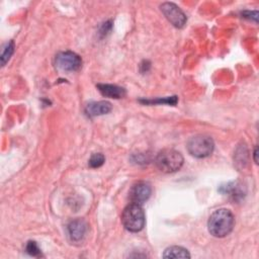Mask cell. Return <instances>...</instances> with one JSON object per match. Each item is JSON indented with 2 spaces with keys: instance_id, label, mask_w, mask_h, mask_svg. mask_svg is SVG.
I'll list each match as a JSON object with an SVG mask.
<instances>
[{
  "instance_id": "6da1fadb",
  "label": "cell",
  "mask_w": 259,
  "mask_h": 259,
  "mask_svg": "<svg viewBox=\"0 0 259 259\" xmlns=\"http://www.w3.org/2000/svg\"><path fill=\"white\" fill-rule=\"evenodd\" d=\"M235 217L228 208H219L208 218L207 228L210 235L217 238L228 236L234 229Z\"/></svg>"
},
{
  "instance_id": "7a4b0ae2",
  "label": "cell",
  "mask_w": 259,
  "mask_h": 259,
  "mask_svg": "<svg viewBox=\"0 0 259 259\" xmlns=\"http://www.w3.org/2000/svg\"><path fill=\"white\" fill-rule=\"evenodd\" d=\"M121 223L130 232L137 233L143 230L146 224V217L142 205L132 202L126 205L121 213Z\"/></svg>"
},
{
  "instance_id": "3957f363",
  "label": "cell",
  "mask_w": 259,
  "mask_h": 259,
  "mask_svg": "<svg viewBox=\"0 0 259 259\" xmlns=\"http://www.w3.org/2000/svg\"><path fill=\"white\" fill-rule=\"evenodd\" d=\"M184 159L180 152L173 149H164L160 151L156 158L157 168L164 173H173L178 171L183 165Z\"/></svg>"
},
{
  "instance_id": "277c9868",
  "label": "cell",
  "mask_w": 259,
  "mask_h": 259,
  "mask_svg": "<svg viewBox=\"0 0 259 259\" xmlns=\"http://www.w3.org/2000/svg\"><path fill=\"white\" fill-rule=\"evenodd\" d=\"M186 148L191 156L195 158H205L211 155L214 144L210 137L206 135H196L188 140Z\"/></svg>"
},
{
  "instance_id": "5b68a950",
  "label": "cell",
  "mask_w": 259,
  "mask_h": 259,
  "mask_svg": "<svg viewBox=\"0 0 259 259\" xmlns=\"http://www.w3.org/2000/svg\"><path fill=\"white\" fill-rule=\"evenodd\" d=\"M56 67L64 72H74L81 68L82 60L79 55L71 51L60 52L55 58Z\"/></svg>"
},
{
  "instance_id": "8992f818",
  "label": "cell",
  "mask_w": 259,
  "mask_h": 259,
  "mask_svg": "<svg viewBox=\"0 0 259 259\" xmlns=\"http://www.w3.org/2000/svg\"><path fill=\"white\" fill-rule=\"evenodd\" d=\"M160 9L168 21L175 27L181 28L186 23L187 18L185 13L176 4L172 2H164L160 5Z\"/></svg>"
},
{
  "instance_id": "52a82bcc",
  "label": "cell",
  "mask_w": 259,
  "mask_h": 259,
  "mask_svg": "<svg viewBox=\"0 0 259 259\" xmlns=\"http://www.w3.org/2000/svg\"><path fill=\"white\" fill-rule=\"evenodd\" d=\"M151 193H152L151 185L147 182L139 181L131 187L128 191V198L132 201V203L142 205L150 198Z\"/></svg>"
},
{
  "instance_id": "ba28073f",
  "label": "cell",
  "mask_w": 259,
  "mask_h": 259,
  "mask_svg": "<svg viewBox=\"0 0 259 259\" xmlns=\"http://www.w3.org/2000/svg\"><path fill=\"white\" fill-rule=\"evenodd\" d=\"M67 230L71 241L79 242L85 237L88 231V225L83 219H75L68 224Z\"/></svg>"
},
{
  "instance_id": "9c48e42d",
  "label": "cell",
  "mask_w": 259,
  "mask_h": 259,
  "mask_svg": "<svg viewBox=\"0 0 259 259\" xmlns=\"http://www.w3.org/2000/svg\"><path fill=\"white\" fill-rule=\"evenodd\" d=\"M112 109V105L109 101L101 100V101H94L90 102L85 107V113L89 117L99 116L103 114H107Z\"/></svg>"
},
{
  "instance_id": "30bf717a",
  "label": "cell",
  "mask_w": 259,
  "mask_h": 259,
  "mask_svg": "<svg viewBox=\"0 0 259 259\" xmlns=\"http://www.w3.org/2000/svg\"><path fill=\"white\" fill-rule=\"evenodd\" d=\"M98 91L105 97L109 98H122L125 95V89L115 84H97Z\"/></svg>"
},
{
  "instance_id": "8fae6325",
  "label": "cell",
  "mask_w": 259,
  "mask_h": 259,
  "mask_svg": "<svg viewBox=\"0 0 259 259\" xmlns=\"http://www.w3.org/2000/svg\"><path fill=\"white\" fill-rule=\"evenodd\" d=\"M221 191L224 194L232 197L233 199H240L245 194V191L243 190V186L238 182H231V183H228L226 186H222Z\"/></svg>"
},
{
  "instance_id": "7c38bea8",
  "label": "cell",
  "mask_w": 259,
  "mask_h": 259,
  "mask_svg": "<svg viewBox=\"0 0 259 259\" xmlns=\"http://www.w3.org/2000/svg\"><path fill=\"white\" fill-rule=\"evenodd\" d=\"M164 258H190V254L187 249L180 246L168 247L164 253Z\"/></svg>"
},
{
  "instance_id": "4fadbf2b",
  "label": "cell",
  "mask_w": 259,
  "mask_h": 259,
  "mask_svg": "<svg viewBox=\"0 0 259 259\" xmlns=\"http://www.w3.org/2000/svg\"><path fill=\"white\" fill-rule=\"evenodd\" d=\"M14 48H15V45H14V41L13 40H10L8 41L2 49V53H1V65L4 66L8 61L9 59L11 58V56L13 55L14 53Z\"/></svg>"
},
{
  "instance_id": "5bb4252c",
  "label": "cell",
  "mask_w": 259,
  "mask_h": 259,
  "mask_svg": "<svg viewBox=\"0 0 259 259\" xmlns=\"http://www.w3.org/2000/svg\"><path fill=\"white\" fill-rule=\"evenodd\" d=\"M141 102L144 104H156V103H162V104H171L175 105L177 102V96H170V97H164L159 99H141Z\"/></svg>"
},
{
  "instance_id": "9a60e30c",
  "label": "cell",
  "mask_w": 259,
  "mask_h": 259,
  "mask_svg": "<svg viewBox=\"0 0 259 259\" xmlns=\"http://www.w3.org/2000/svg\"><path fill=\"white\" fill-rule=\"evenodd\" d=\"M104 162H105V157L101 153H95L90 157L88 161V165L91 168H99L100 166L103 165Z\"/></svg>"
},
{
  "instance_id": "2e32d148",
  "label": "cell",
  "mask_w": 259,
  "mask_h": 259,
  "mask_svg": "<svg viewBox=\"0 0 259 259\" xmlns=\"http://www.w3.org/2000/svg\"><path fill=\"white\" fill-rule=\"evenodd\" d=\"M25 250L31 256H39L40 255V249L37 246L36 242H34V241H28L25 246Z\"/></svg>"
},
{
  "instance_id": "e0dca14e",
  "label": "cell",
  "mask_w": 259,
  "mask_h": 259,
  "mask_svg": "<svg viewBox=\"0 0 259 259\" xmlns=\"http://www.w3.org/2000/svg\"><path fill=\"white\" fill-rule=\"evenodd\" d=\"M257 154H258V149H257V147H256V148H255V150H254V153H253L255 163H258V162H257Z\"/></svg>"
}]
</instances>
